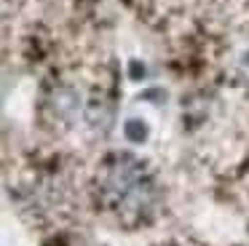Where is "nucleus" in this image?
<instances>
[{"instance_id":"nucleus-1","label":"nucleus","mask_w":249,"mask_h":246,"mask_svg":"<svg viewBox=\"0 0 249 246\" xmlns=\"http://www.w3.org/2000/svg\"><path fill=\"white\" fill-rule=\"evenodd\" d=\"M81 94H78L72 86H59V88L51 91V112H54L59 121L72 123L81 112Z\"/></svg>"},{"instance_id":"nucleus-2","label":"nucleus","mask_w":249,"mask_h":246,"mask_svg":"<svg viewBox=\"0 0 249 246\" xmlns=\"http://www.w3.org/2000/svg\"><path fill=\"white\" fill-rule=\"evenodd\" d=\"M86 123L94 128V131H107L113 126V107L102 99H94L91 105L86 107Z\"/></svg>"},{"instance_id":"nucleus-3","label":"nucleus","mask_w":249,"mask_h":246,"mask_svg":"<svg viewBox=\"0 0 249 246\" xmlns=\"http://www.w3.org/2000/svg\"><path fill=\"white\" fill-rule=\"evenodd\" d=\"M124 134L131 139V142L142 144V142L147 139V134H150V131H147V123L142 121V118H129V121L124 123Z\"/></svg>"}]
</instances>
